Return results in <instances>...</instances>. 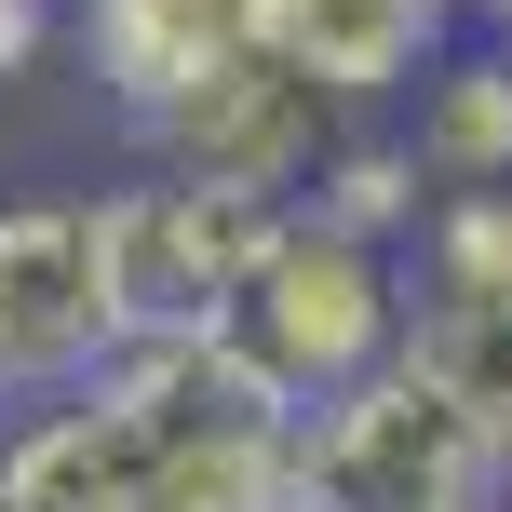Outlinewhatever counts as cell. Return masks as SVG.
Returning <instances> with one entry per match:
<instances>
[{
    "label": "cell",
    "instance_id": "obj_1",
    "mask_svg": "<svg viewBox=\"0 0 512 512\" xmlns=\"http://www.w3.org/2000/svg\"><path fill=\"white\" fill-rule=\"evenodd\" d=\"M297 418L216 337L108 351L0 445V512H283Z\"/></svg>",
    "mask_w": 512,
    "mask_h": 512
},
{
    "label": "cell",
    "instance_id": "obj_2",
    "mask_svg": "<svg viewBox=\"0 0 512 512\" xmlns=\"http://www.w3.org/2000/svg\"><path fill=\"white\" fill-rule=\"evenodd\" d=\"M391 337H405V243H364V230H337V216H270L256 270L230 283V310H216V351H230L283 418L364 391L391 364Z\"/></svg>",
    "mask_w": 512,
    "mask_h": 512
},
{
    "label": "cell",
    "instance_id": "obj_3",
    "mask_svg": "<svg viewBox=\"0 0 512 512\" xmlns=\"http://www.w3.org/2000/svg\"><path fill=\"white\" fill-rule=\"evenodd\" d=\"M499 499V459L459 405L378 364L364 391L297 418V459H283V512H486Z\"/></svg>",
    "mask_w": 512,
    "mask_h": 512
},
{
    "label": "cell",
    "instance_id": "obj_4",
    "mask_svg": "<svg viewBox=\"0 0 512 512\" xmlns=\"http://www.w3.org/2000/svg\"><path fill=\"white\" fill-rule=\"evenodd\" d=\"M432 405H459L512 472V203H432L405 230V337H391Z\"/></svg>",
    "mask_w": 512,
    "mask_h": 512
},
{
    "label": "cell",
    "instance_id": "obj_5",
    "mask_svg": "<svg viewBox=\"0 0 512 512\" xmlns=\"http://www.w3.org/2000/svg\"><path fill=\"white\" fill-rule=\"evenodd\" d=\"M256 243H270V203H243V189H203V176L108 189L95 203V270H108L122 351H189V337H216V310H230V283L256 270Z\"/></svg>",
    "mask_w": 512,
    "mask_h": 512
},
{
    "label": "cell",
    "instance_id": "obj_6",
    "mask_svg": "<svg viewBox=\"0 0 512 512\" xmlns=\"http://www.w3.org/2000/svg\"><path fill=\"white\" fill-rule=\"evenodd\" d=\"M351 122L364 108H337L324 81H297L283 54H230L216 81H189V95L149 122V149H162V176H203V189H243V203L297 216Z\"/></svg>",
    "mask_w": 512,
    "mask_h": 512
},
{
    "label": "cell",
    "instance_id": "obj_7",
    "mask_svg": "<svg viewBox=\"0 0 512 512\" xmlns=\"http://www.w3.org/2000/svg\"><path fill=\"white\" fill-rule=\"evenodd\" d=\"M108 351L122 324H108V270H95V203H0V391L54 405Z\"/></svg>",
    "mask_w": 512,
    "mask_h": 512
},
{
    "label": "cell",
    "instance_id": "obj_8",
    "mask_svg": "<svg viewBox=\"0 0 512 512\" xmlns=\"http://www.w3.org/2000/svg\"><path fill=\"white\" fill-rule=\"evenodd\" d=\"M445 41H459V0H256V54L324 81L337 108H391Z\"/></svg>",
    "mask_w": 512,
    "mask_h": 512
},
{
    "label": "cell",
    "instance_id": "obj_9",
    "mask_svg": "<svg viewBox=\"0 0 512 512\" xmlns=\"http://www.w3.org/2000/svg\"><path fill=\"white\" fill-rule=\"evenodd\" d=\"M391 135L418 162V203H512V41L432 54L391 95Z\"/></svg>",
    "mask_w": 512,
    "mask_h": 512
},
{
    "label": "cell",
    "instance_id": "obj_10",
    "mask_svg": "<svg viewBox=\"0 0 512 512\" xmlns=\"http://www.w3.org/2000/svg\"><path fill=\"white\" fill-rule=\"evenodd\" d=\"M81 54L135 122H162L189 81L256 54V0H81Z\"/></svg>",
    "mask_w": 512,
    "mask_h": 512
},
{
    "label": "cell",
    "instance_id": "obj_11",
    "mask_svg": "<svg viewBox=\"0 0 512 512\" xmlns=\"http://www.w3.org/2000/svg\"><path fill=\"white\" fill-rule=\"evenodd\" d=\"M459 27H486V41H512V0H459Z\"/></svg>",
    "mask_w": 512,
    "mask_h": 512
}]
</instances>
